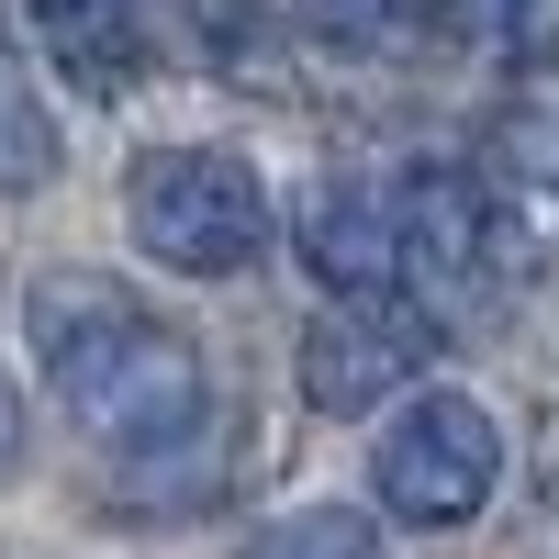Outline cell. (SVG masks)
Returning a JSON list of instances; mask_svg holds the SVG:
<instances>
[{
    "label": "cell",
    "instance_id": "1",
    "mask_svg": "<svg viewBox=\"0 0 559 559\" xmlns=\"http://www.w3.org/2000/svg\"><path fill=\"white\" fill-rule=\"evenodd\" d=\"M23 336L57 414L102 459H179L213 426V358L179 313L123 292L112 269H45L23 292Z\"/></svg>",
    "mask_w": 559,
    "mask_h": 559
},
{
    "label": "cell",
    "instance_id": "2",
    "mask_svg": "<svg viewBox=\"0 0 559 559\" xmlns=\"http://www.w3.org/2000/svg\"><path fill=\"white\" fill-rule=\"evenodd\" d=\"M123 224L179 280H247L269 258V236H280L269 179L236 146H146L123 168Z\"/></svg>",
    "mask_w": 559,
    "mask_h": 559
},
{
    "label": "cell",
    "instance_id": "3",
    "mask_svg": "<svg viewBox=\"0 0 559 559\" xmlns=\"http://www.w3.org/2000/svg\"><path fill=\"white\" fill-rule=\"evenodd\" d=\"M369 492H381L392 526H471L503 492V414L459 381L403 392L381 448H369Z\"/></svg>",
    "mask_w": 559,
    "mask_h": 559
},
{
    "label": "cell",
    "instance_id": "4",
    "mask_svg": "<svg viewBox=\"0 0 559 559\" xmlns=\"http://www.w3.org/2000/svg\"><path fill=\"white\" fill-rule=\"evenodd\" d=\"M437 302L426 292H324V313L302 324V347H292V381L313 414H369V403H392L403 381H426V358H437Z\"/></svg>",
    "mask_w": 559,
    "mask_h": 559
},
{
    "label": "cell",
    "instance_id": "5",
    "mask_svg": "<svg viewBox=\"0 0 559 559\" xmlns=\"http://www.w3.org/2000/svg\"><path fill=\"white\" fill-rule=\"evenodd\" d=\"M34 57L57 68L79 102H134L146 90V0H23Z\"/></svg>",
    "mask_w": 559,
    "mask_h": 559
},
{
    "label": "cell",
    "instance_id": "6",
    "mask_svg": "<svg viewBox=\"0 0 559 559\" xmlns=\"http://www.w3.org/2000/svg\"><path fill=\"white\" fill-rule=\"evenodd\" d=\"M302 269L313 292H414L403 269V224H392V179H347L302 213Z\"/></svg>",
    "mask_w": 559,
    "mask_h": 559
},
{
    "label": "cell",
    "instance_id": "7",
    "mask_svg": "<svg viewBox=\"0 0 559 559\" xmlns=\"http://www.w3.org/2000/svg\"><path fill=\"white\" fill-rule=\"evenodd\" d=\"M426 23L492 79H548L559 68V0H426Z\"/></svg>",
    "mask_w": 559,
    "mask_h": 559
},
{
    "label": "cell",
    "instance_id": "8",
    "mask_svg": "<svg viewBox=\"0 0 559 559\" xmlns=\"http://www.w3.org/2000/svg\"><path fill=\"white\" fill-rule=\"evenodd\" d=\"M302 45H324L336 68H392L426 34V0H280Z\"/></svg>",
    "mask_w": 559,
    "mask_h": 559
},
{
    "label": "cell",
    "instance_id": "9",
    "mask_svg": "<svg viewBox=\"0 0 559 559\" xmlns=\"http://www.w3.org/2000/svg\"><path fill=\"white\" fill-rule=\"evenodd\" d=\"M57 168H68V134H57V112L34 102V79H23V68H0V202L57 191Z\"/></svg>",
    "mask_w": 559,
    "mask_h": 559
},
{
    "label": "cell",
    "instance_id": "10",
    "mask_svg": "<svg viewBox=\"0 0 559 559\" xmlns=\"http://www.w3.org/2000/svg\"><path fill=\"white\" fill-rule=\"evenodd\" d=\"M202 34V57L213 68H269V34H292V12L280 0H179Z\"/></svg>",
    "mask_w": 559,
    "mask_h": 559
},
{
    "label": "cell",
    "instance_id": "11",
    "mask_svg": "<svg viewBox=\"0 0 559 559\" xmlns=\"http://www.w3.org/2000/svg\"><path fill=\"white\" fill-rule=\"evenodd\" d=\"M247 559H381V537H369L358 515H336V503H313V515H280Z\"/></svg>",
    "mask_w": 559,
    "mask_h": 559
},
{
    "label": "cell",
    "instance_id": "12",
    "mask_svg": "<svg viewBox=\"0 0 559 559\" xmlns=\"http://www.w3.org/2000/svg\"><path fill=\"white\" fill-rule=\"evenodd\" d=\"M12 481H23V392L0 381V492H12Z\"/></svg>",
    "mask_w": 559,
    "mask_h": 559
}]
</instances>
